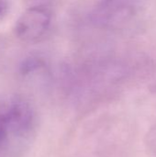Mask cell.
Wrapping results in <instances>:
<instances>
[{"label": "cell", "instance_id": "cell-1", "mask_svg": "<svg viewBox=\"0 0 156 157\" xmlns=\"http://www.w3.org/2000/svg\"><path fill=\"white\" fill-rule=\"evenodd\" d=\"M51 12L44 6L27 8L17 19L14 34L17 40L26 43L40 40L45 36L51 24Z\"/></svg>", "mask_w": 156, "mask_h": 157}, {"label": "cell", "instance_id": "cell-2", "mask_svg": "<svg viewBox=\"0 0 156 157\" xmlns=\"http://www.w3.org/2000/svg\"><path fill=\"white\" fill-rule=\"evenodd\" d=\"M2 118L6 128L9 127L17 132H22L30 127L32 112L30 107L25 101L16 100Z\"/></svg>", "mask_w": 156, "mask_h": 157}, {"label": "cell", "instance_id": "cell-3", "mask_svg": "<svg viewBox=\"0 0 156 157\" xmlns=\"http://www.w3.org/2000/svg\"><path fill=\"white\" fill-rule=\"evenodd\" d=\"M8 9V0H0V19L4 17Z\"/></svg>", "mask_w": 156, "mask_h": 157}, {"label": "cell", "instance_id": "cell-4", "mask_svg": "<svg viewBox=\"0 0 156 157\" xmlns=\"http://www.w3.org/2000/svg\"><path fill=\"white\" fill-rule=\"evenodd\" d=\"M6 127L5 125L3 118L0 117V143L3 141V139H4L5 135H6Z\"/></svg>", "mask_w": 156, "mask_h": 157}]
</instances>
